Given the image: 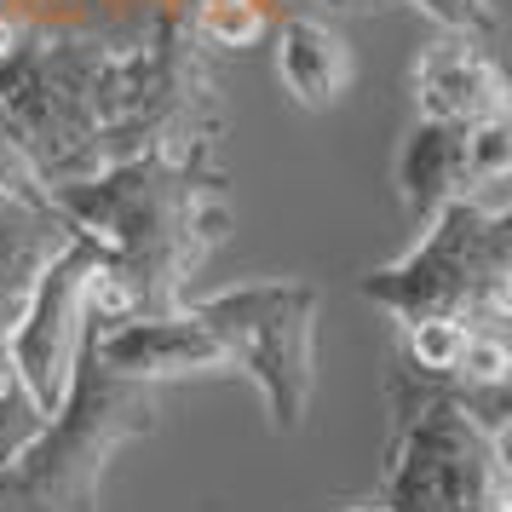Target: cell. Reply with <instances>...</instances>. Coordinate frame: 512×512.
<instances>
[{"label": "cell", "instance_id": "cell-1", "mask_svg": "<svg viewBox=\"0 0 512 512\" xmlns=\"http://www.w3.org/2000/svg\"><path fill=\"white\" fill-rule=\"evenodd\" d=\"M52 208L81 236H93L116 265L139 317H167L185 305V282L236 231L219 156H133L52 185Z\"/></svg>", "mask_w": 512, "mask_h": 512}, {"label": "cell", "instance_id": "cell-2", "mask_svg": "<svg viewBox=\"0 0 512 512\" xmlns=\"http://www.w3.org/2000/svg\"><path fill=\"white\" fill-rule=\"evenodd\" d=\"M507 392H466L403 357L386 369V455L374 507L386 512H512Z\"/></svg>", "mask_w": 512, "mask_h": 512}, {"label": "cell", "instance_id": "cell-3", "mask_svg": "<svg viewBox=\"0 0 512 512\" xmlns=\"http://www.w3.org/2000/svg\"><path fill=\"white\" fill-rule=\"evenodd\" d=\"M162 397L144 380L104 369L93 351V328H81L70 369V392L47 415V426L0 461V512H104L98 489L127 443L156 432Z\"/></svg>", "mask_w": 512, "mask_h": 512}, {"label": "cell", "instance_id": "cell-4", "mask_svg": "<svg viewBox=\"0 0 512 512\" xmlns=\"http://www.w3.org/2000/svg\"><path fill=\"white\" fill-rule=\"evenodd\" d=\"M104 58L87 29H29L0 64V121L41 185L104 173Z\"/></svg>", "mask_w": 512, "mask_h": 512}, {"label": "cell", "instance_id": "cell-5", "mask_svg": "<svg viewBox=\"0 0 512 512\" xmlns=\"http://www.w3.org/2000/svg\"><path fill=\"white\" fill-rule=\"evenodd\" d=\"M357 294L380 305L397 328L403 323H449L466 328H501L512 317V213L489 202H443L420 242L403 259L380 265L357 282Z\"/></svg>", "mask_w": 512, "mask_h": 512}, {"label": "cell", "instance_id": "cell-6", "mask_svg": "<svg viewBox=\"0 0 512 512\" xmlns=\"http://www.w3.org/2000/svg\"><path fill=\"white\" fill-rule=\"evenodd\" d=\"M202 328L231 351V374H248L265 397V426L288 438L305 426L317 392V311L323 294L311 282H236L202 300H185Z\"/></svg>", "mask_w": 512, "mask_h": 512}, {"label": "cell", "instance_id": "cell-7", "mask_svg": "<svg viewBox=\"0 0 512 512\" xmlns=\"http://www.w3.org/2000/svg\"><path fill=\"white\" fill-rule=\"evenodd\" d=\"M98 248L93 236L75 231V242L64 254L52 259L47 271L35 277L29 288L24 311H18V323H12V374H18V386L29 392V403L52 415L64 392H70V369H75V346H81V328H87V305H81V288H87V271L98 265Z\"/></svg>", "mask_w": 512, "mask_h": 512}, {"label": "cell", "instance_id": "cell-8", "mask_svg": "<svg viewBox=\"0 0 512 512\" xmlns=\"http://www.w3.org/2000/svg\"><path fill=\"white\" fill-rule=\"evenodd\" d=\"M93 328V351L104 369L162 386V380H185V374H231V351L219 346V334L202 328L185 305L167 317H121V323H87Z\"/></svg>", "mask_w": 512, "mask_h": 512}, {"label": "cell", "instance_id": "cell-9", "mask_svg": "<svg viewBox=\"0 0 512 512\" xmlns=\"http://www.w3.org/2000/svg\"><path fill=\"white\" fill-rule=\"evenodd\" d=\"M409 93L420 121H449V127L507 121V75L472 35H438L432 47H420Z\"/></svg>", "mask_w": 512, "mask_h": 512}, {"label": "cell", "instance_id": "cell-10", "mask_svg": "<svg viewBox=\"0 0 512 512\" xmlns=\"http://www.w3.org/2000/svg\"><path fill=\"white\" fill-rule=\"evenodd\" d=\"M466 133L472 127H449V121H420L403 133L397 144V202L409 213V225H426L443 202H461L472 196V162H466ZM478 202V196H472Z\"/></svg>", "mask_w": 512, "mask_h": 512}, {"label": "cell", "instance_id": "cell-11", "mask_svg": "<svg viewBox=\"0 0 512 512\" xmlns=\"http://www.w3.org/2000/svg\"><path fill=\"white\" fill-rule=\"evenodd\" d=\"M277 81L282 93L300 110H328L340 104L351 87V47L340 41V29L323 18H282L277 24Z\"/></svg>", "mask_w": 512, "mask_h": 512}, {"label": "cell", "instance_id": "cell-12", "mask_svg": "<svg viewBox=\"0 0 512 512\" xmlns=\"http://www.w3.org/2000/svg\"><path fill=\"white\" fill-rule=\"evenodd\" d=\"M75 242V225L52 208V196L0 190V294L29 300L35 277Z\"/></svg>", "mask_w": 512, "mask_h": 512}, {"label": "cell", "instance_id": "cell-13", "mask_svg": "<svg viewBox=\"0 0 512 512\" xmlns=\"http://www.w3.org/2000/svg\"><path fill=\"white\" fill-rule=\"evenodd\" d=\"M18 311H24V300L0 294V461H6V455H18V449L47 426V415H41V409L29 403V392L18 386V374H12V351H6Z\"/></svg>", "mask_w": 512, "mask_h": 512}, {"label": "cell", "instance_id": "cell-14", "mask_svg": "<svg viewBox=\"0 0 512 512\" xmlns=\"http://www.w3.org/2000/svg\"><path fill=\"white\" fill-rule=\"evenodd\" d=\"M190 29H196L208 47L242 52L271 29V12L254 6V0H190Z\"/></svg>", "mask_w": 512, "mask_h": 512}, {"label": "cell", "instance_id": "cell-15", "mask_svg": "<svg viewBox=\"0 0 512 512\" xmlns=\"http://www.w3.org/2000/svg\"><path fill=\"white\" fill-rule=\"evenodd\" d=\"M397 334H403L397 357H403L409 369L443 374V380H449V374H455V363H461L466 334H472V328H466V323H449V317H432V323H403Z\"/></svg>", "mask_w": 512, "mask_h": 512}, {"label": "cell", "instance_id": "cell-16", "mask_svg": "<svg viewBox=\"0 0 512 512\" xmlns=\"http://www.w3.org/2000/svg\"><path fill=\"white\" fill-rule=\"evenodd\" d=\"M507 369H512V351H507V334L501 328H472L466 334V351L455 363V386L466 392H507Z\"/></svg>", "mask_w": 512, "mask_h": 512}, {"label": "cell", "instance_id": "cell-17", "mask_svg": "<svg viewBox=\"0 0 512 512\" xmlns=\"http://www.w3.org/2000/svg\"><path fill=\"white\" fill-rule=\"evenodd\" d=\"M409 6H420L432 24H443V35H472V41H489L501 24L495 0H409Z\"/></svg>", "mask_w": 512, "mask_h": 512}, {"label": "cell", "instance_id": "cell-18", "mask_svg": "<svg viewBox=\"0 0 512 512\" xmlns=\"http://www.w3.org/2000/svg\"><path fill=\"white\" fill-rule=\"evenodd\" d=\"M0 190H12V196H47V185L35 179V167L24 162V150L12 144L6 121H0Z\"/></svg>", "mask_w": 512, "mask_h": 512}, {"label": "cell", "instance_id": "cell-19", "mask_svg": "<svg viewBox=\"0 0 512 512\" xmlns=\"http://www.w3.org/2000/svg\"><path fill=\"white\" fill-rule=\"evenodd\" d=\"M397 0H328V12H351V18H374V12H392Z\"/></svg>", "mask_w": 512, "mask_h": 512}, {"label": "cell", "instance_id": "cell-20", "mask_svg": "<svg viewBox=\"0 0 512 512\" xmlns=\"http://www.w3.org/2000/svg\"><path fill=\"white\" fill-rule=\"evenodd\" d=\"M18 41H24V29H18L12 18H6V12H0V64L12 58V47H18Z\"/></svg>", "mask_w": 512, "mask_h": 512}, {"label": "cell", "instance_id": "cell-21", "mask_svg": "<svg viewBox=\"0 0 512 512\" xmlns=\"http://www.w3.org/2000/svg\"><path fill=\"white\" fill-rule=\"evenodd\" d=\"M351 512H386V507H374V501H369V507H351Z\"/></svg>", "mask_w": 512, "mask_h": 512}, {"label": "cell", "instance_id": "cell-22", "mask_svg": "<svg viewBox=\"0 0 512 512\" xmlns=\"http://www.w3.org/2000/svg\"><path fill=\"white\" fill-rule=\"evenodd\" d=\"M254 6H265V12H271V0H254Z\"/></svg>", "mask_w": 512, "mask_h": 512}]
</instances>
